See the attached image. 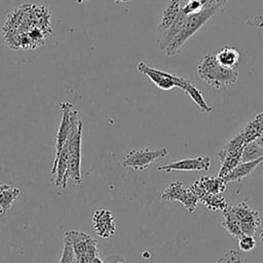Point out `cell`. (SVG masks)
<instances>
[{"label":"cell","mask_w":263,"mask_h":263,"mask_svg":"<svg viewBox=\"0 0 263 263\" xmlns=\"http://www.w3.org/2000/svg\"><path fill=\"white\" fill-rule=\"evenodd\" d=\"M229 0H218L217 2L204 6L199 12L187 15L185 24L181 30V32L174 38V40L168 44V46L165 48L164 52L168 57H173L180 48L185 44V42L193 36L199 29L203 27V25L218 11L220 10L224 5L228 3Z\"/></svg>","instance_id":"cell-1"},{"label":"cell","mask_w":263,"mask_h":263,"mask_svg":"<svg viewBox=\"0 0 263 263\" xmlns=\"http://www.w3.org/2000/svg\"><path fill=\"white\" fill-rule=\"evenodd\" d=\"M197 74L201 81L214 89H221L235 83L238 73L233 68H226L219 64L216 54L206 53L197 67Z\"/></svg>","instance_id":"cell-2"},{"label":"cell","mask_w":263,"mask_h":263,"mask_svg":"<svg viewBox=\"0 0 263 263\" xmlns=\"http://www.w3.org/2000/svg\"><path fill=\"white\" fill-rule=\"evenodd\" d=\"M70 135L69 141V163L65 181L71 179L75 185L81 183V136H82V121L78 117L76 110L71 111L70 114Z\"/></svg>","instance_id":"cell-3"},{"label":"cell","mask_w":263,"mask_h":263,"mask_svg":"<svg viewBox=\"0 0 263 263\" xmlns=\"http://www.w3.org/2000/svg\"><path fill=\"white\" fill-rule=\"evenodd\" d=\"M246 145L247 144L245 143L243 139L239 134H237L232 140H230V142H228L218 151V156L221 162L218 177H225L238 163H240L241 153Z\"/></svg>","instance_id":"cell-4"},{"label":"cell","mask_w":263,"mask_h":263,"mask_svg":"<svg viewBox=\"0 0 263 263\" xmlns=\"http://www.w3.org/2000/svg\"><path fill=\"white\" fill-rule=\"evenodd\" d=\"M168 153L170 150L167 148H161L153 151L149 149H134L123 156L121 164L124 167H130L135 171H145L156 159L164 157Z\"/></svg>","instance_id":"cell-5"},{"label":"cell","mask_w":263,"mask_h":263,"mask_svg":"<svg viewBox=\"0 0 263 263\" xmlns=\"http://www.w3.org/2000/svg\"><path fill=\"white\" fill-rule=\"evenodd\" d=\"M231 212L237 219L240 230L245 235H254L261 229V217L257 210L241 201L236 205H229Z\"/></svg>","instance_id":"cell-6"},{"label":"cell","mask_w":263,"mask_h":263,"mask_svg":"<svg viewBox=\"0 0 263 263\" xmlns=\"http://www.w3.org/2000/svg\"><path fill=\"white\" fill-rule=\"evenodd\" d=\"M160 198L167 201L180 202L189 214L195 211L198 202V198L193 190L190 187L186 188L180 181L172 182L160 194Z\"/></svg>","instance_id":"cell-7"},{"label":"cell","mask_w":263,"mask_h":263,"mask_svg":"<svg viewBox=\"0 0 263 263\" xmlns=\"http://www.w3.org/2000/svg\"><path fill=\"white\" fill-rule=\"evenodd\" d=\"M137 70L148 76L150 78V80L160 89L163 90H168L172 89L173 87H179L182 88V86L184 85V83L186 82V78L180 75H176V74H172L162 70H158L152 67H149L148 65H146L144 62H140L137 65Z\"/></svg>","instance_id":"cell-8"},{"label":"cell","mask_w":263,"mask_h":263,"mask_svg":"<svg viewBox=\"0 0 263 263\" xmlns=\"http://www.w3.org/2000/svg\"><path fill=\"white\" fill-rule=\"evenodd\" d=\"M65 234L69 237L71 241L75 257L86 254L98 256L97 240L90 235L76 230H68Z\"/></svg>","instance_id":"cell-9"},{"label":"cell","mask_w":263,"mask_h":263,"mask_svg":"<svg viewBox=\"0 0 263 263\" xmlns=\"http://www.w3.org/2000/svg\"><path fill=\"white\" fill-rule=\"evenodd\" d=\"M211 167V159L205 156H198L194 158H185L181 160H177L161 166H158V171H163L165 173H171L172 171H184V172H192V171H200L208 172Z\"/></svg>","instance_id":"cell-10"},{"label":"cell","mask_w":263,"mask_h":263,"mask_svg":"<svg viewBox=\"0 0 263 263\" xmlns=\"http://www.w3.org/2000/svg\"><path fill=\"white\" fill-rule=\"evenodd\" d=\"M96 234L102 238H109L115 233V223L112 211L100 209L93 213L91 219Z\"/></svg>","instance_id":"cell-11"},{"label":"cell","mask_w":263,"mask_h":263,"mask_svg":"<svg viewBox=\"0 0 263 263\" xmlns=\"http://www.w3.org/2000/svg\"><path fill=\"white\" fill-rule=\"evenodd\" d=\"M60 107L62 109V119L57 133V138H55V154H54L53 162L58 159L61 153V150L66 144L68 137L70 135V124H71L70 114H71L72 105L69 102H61Z\"/></svg>","instance_id":"cell-12"},{"label":"cell","mask_w":263,"mask_h":263,"mask_svg":"<svg viewBox=\"0 0 263 263\" xmlns=\"http://www.w3.org/2000/svg\"><path fill=\"white\" fill-rule=\"evenodd\" d=\"M190 188L196 194L198 201L204 204L211 211H223L228 205L222 194L216 195L208 193L193 184L190 186Z\"/></svg>","instance_id":"cell-13"},{"label":"cell","mask_w":263,"mask_h":263,"mask_svg":"<svg viewBox=\"0 0 263 263\" xmlns=\"http://www.w3.org/2000/svg\"><path fill=\"white\" fill-rule=\"evenodd\" d=\"M182 0H168L165 7L161 11V16L159 24L157 25V30L165 31L167 30L173 23L178 17L181 12Z\"/></svg>","instance_id":"cell-14"},{"label":"cell","mask_w":263,"mask_h":263,"mask_svg":"<svg viewBox=\"0 0 263 263\" xmlns=\"http://www.w3.org/2000/svg\"><path fill=\"white\" fill-rule=\"evenodd\" d=\"M261 162H263V158H259L248 162H240L222 179L226 182V184L231 182H240L243 178L252 174Z\"/></svg>","instance_id":"cell-15"},{"label":"cell","mask_w":263,"mask_h":263,"mask_svg":"<svg viewBox=\"0 0 263 263\" xmlns=\"http://www.w3.org/2000/svg\"><path fill=\"white\" fill-rule=\"evenodd\" d=\"M263 133V111L255 115L240 130L239 135L246 144L256 141Z\"/></svg>","instance_id":"cell-16"},{"label":"cell","mask_w":263,"mask_h":263,"mask_svg":"<svg viewBox=\"0 0 263 263\" xmlns=\"http://www.w3.org/2000/svg\"><path fill=\"white\" fill-rule=\"evenodd\" d=\"M193 185L197 186L198 188L202 189L203 191L211 193V194H216L220 195L222 194L225 189H226V182L220 178V177H209V176H203L200 177L198 180H196Z\"/></svg>","instance_id":"cell-17"},{"label":"cell","mask_w":263,"mask_h":263,"mask_svg":"<svg viewBox=\"0 0 263 263\" xmlns=\"http://www.w3.org/2000/svg\"><path fill=\"white\" fill-rule=\"evenodd\" d=\"M187 15L180 12L176 21L173 23V25L165 31H163L162 36L157 40L158 47L161 50H165V48L168 46V44L174 40V38L181 32Z\"/></svg>","instance_id":"cell-18"},{"label":"cell","mask_w":263,"mask_h":263,"mask_svg":"<svg viewBox=\"0 0 263 263\" xmlns=\"http://www.w3.org/2000/svg\"><path fill=\"white\" fill-rule=\"evenodd\" d=\"M222 226L226 230V232L231 235L232 237L238 239L240 236H242V232L240 230L239 223L233 213L230 210V206L227 205L222 211Z\"/></svg>","instance_id":"cell-19"},{"label":"cell","mask_w":263,"mask_h":263,"mask_svg":"<svg viewBox=\"0 0 263 263\" xmlns=\"http://www.w3.org/2000/svg\"><path fill=\"white\" fill-rule=\"evenodd\" d=\"M181 89L186 95H188L190 97V99L200 108L201 111L206 112V113H211L212 112V107H210L208 105V103L205 102V100L202 97L201 91L190 80L187 79Z\"/></svg>","instance_id":"cell-20"},{"label":"cell","mask_w":263,"mask_h":263,"mask_svg":"<svg viewBox=\"0 0 263 263\" xmlns=\"http://www.w3.org/2000/svg\"><path fill=\"white\" fill-rule=\"evenodd\" d=\"M239 52L236 48L233 46L226 45L224 46L218 53L216 54V58L220 65L226 68H233L237 65L239 61Z\"/></svg>","instance_id":"cell-21"},{"label":"cell","mask_w":263,"mask_h":263,"mask_svg":"<svg viewBox=\"0 0 263 263\" xmlns=\"http://www.w3.org/2000/svg\"><path fill=\"white\" fill-rule=\"evenodd\" d=\"M259 158H263V149L257 144L256 141L247 144L242 150L240 162L253 161Z\"/></svg>","instance_id":"cell-22"},{"label":"cell","mask_w":263,"mask_h":263,"mask_svg":"<svg viewBox=\"0 0 263 263\" xmlns=\"http://www.w3.org/2000/svg\"><path fill=\"white\" fill-rule=\"evenodd\" d=\"M20 193L21 190L18 188L12 187L0 192V206L2 208L4 214L10 209V206L12 205V203L14 202Z\"/></svg>","instance_id":"cell-23"},{"label":"cell","mask_w":263,"mask_h":263,"mask_svg":"<svg viewBox=\"0 0 263 263\" xmlns=\"http://www.w3.org/2000/svg\"><path fill=\"white\" fill-rule=\"evenodd\" d=\"M183 4L181 5V12L185 15H191L199 12L204 6L199 0H182Z\"/></svg>","instance_id":"cell-24"},{"label":"cell","mask_w":263,"mask_h":263,"mask_svg":"<svg viewBox=\"0 0 263 263\" xmlns=\"http://www.w3.org/2000/svg\"><path fill=\"white\" fill-rule=\"evenodd\" d=\"M74 262H75V255L73 252V248H72L69 237L65 234L63 253H62L59 263H74Z\"/></svg>","instance_id":"cell-25"},{"label":"cell","mask_w":263,"mask_h":263,"mask_svg":"<svg viewBox=\"0 0 263 263\" xmlns=\"http://www.w3.org/2000/svg\"><path fill=\"white\" fill-rule=\"evenodd\" d=\"M237 240H238V247H239L240 251L245 252V253L251 252L252 250L255 249V247L257 245V241H256V238L254 235H245L243 234Z\"/></svg>","instance_id":"cell-26"},{"label":"cell","mask_w":263,"mask_h":263,"mask_svg":"<svg viewBox=\"0 0 263 263\" xmlns=\"http://www.w3.org/2000/svg\"><path fill=\"white\" fill-rule=\"evenodd\" d=\"M237 251L229 250L220 257H218L214 263H237Z\"/></svg>","instance_id":"cell-27"},{"label":"cell","mask_w":263,"mask_h":263,"mask_svg":"<svg viewBox=\"0 0 263 263\" xmlns=\"http://www.w3.org/2000/svg\"><path fill=\"white\" fill-rule=\"evenodd\" d=\"M105 263H126V262L118 256H110L106 259Z\"/></svg>","instance_id":"cell-28"},{"label":"cell","mask_w":263,"mask_h":263,"mask_svg":"<svg viewBox=\"0 0 263 263\" xmlns=\"http://www.w3.org/2000/svg\"><path fill=\"white\" fill-rule=\"evenodd\" d=\"M237 263H247V260L245 258V256L238 252V255H237Z\"/></svg>","instance_id":"cell-29"},{"label":"cell","mask_w":263,"mask_h":263,"mask_svg":"<svg viewBox=\"0 0 263 263\" xmlns=\"http://www.w3.org/2000/svg\"><path fill=\"white\" fill-rule=\"evenodd\" d=\"M199 1L201 2V4L203 6H208V5H211V4L215 3V2H217L218 0H199Z\"/></svg>","instance_id":"cell-30"},{"label":"cell","mask_w":263,"mask_h":263,"mask_svg":"<svg viewBox=\"0 0 263 263\" xmlns=\"http://www.w3.org/2000/svg\"><path fill=\"white\" fill-rule=\"evenodd\" d=\"M256 142H257V144L263 149V133L257 138V140H256Z\"/></svg>","instance_id":"cell-31"},{"label":"cell","mask_w":263,"mask_h":263,"mask_svg":"<svg viewBox=\"0 0 263 263\" xmlns=\"http://www.w3.org/2000/svg\"><path fill=\"white\" fill-rule=\"evenodd\" d=\"M91 263H105L99 256H97V257H95L93 258V260H92V262Z\"/></svg>","instance_id":"cell-32"},{"label":"cell","mask_w":263,"mask_h":263,"mask_svg":"<svg viewBox=\"0 0 263 263\" xmlns=\"http://www.w3.org/2000/svg\"><path fill=\"white\" fill-rule=\"evenodd\" d=\"M8 188H10V186H9V185H6V184H0V192H2L3 190H6V189H8Z\"/></svg>","instance_id":"cell-33"},{"label":"cell","mask_w":263,"mask_h":263,"mask_svg":"<svg viewBox=\"0 0 263 263\" xmlns=\"http://www.w3.org/2000/svg\"><path fill=\"white\" fill-rule=\"evenodd\" d=\"M259 240H260V243H263V229H260V233H259Z\"/></svg>","instance_id":"cell-34"},{"label":"cell","mask_w":263,"mask_h":263,"mask_svg":"<svg viewBox=\"0 0 263 263\" xmlns=\"http://www.w3.org/2000/svg\"><path fill=\"white\" fill-rule=\"evenodd\" d=\"M127 1H129V0H116L115 2H116L117 4H120V3H124V2H127Z\"/></svg>","instance_id":"cell-35"},{"label":"cell","mask_w":263,"mask_h":263,"mask_svg":"<svg viewBox=\"0 0 263 263\" xmlns=\"http://www.w3.org/2000/svg\"><path fill=\"white\" fill-rule=\"evenodd\" d=\"M87 1H89V0H76V2H77V3H79V4L84 3V2H87Z\"/></svg>","instance_id":"cell-36"},{"label":"cell","mask_w":263,"mask_h":263,"mask_svg":"<svg viewBox=\"0 0 263 263\" xmlns=\"http://www.w3.org/2000/svg\"><path fill=\"white\" fill-rule=\"evenodd\" d=\"M2 214H4V213H3V210H2V208L0 206V215H2Z\"/></svg>","instance_id":"cell-37"},{"label":"cell","mask_w":263,"mask_h":263,"mask_svg":"<svg viewBox=\"0 0 263 263\" xmlns=\"http://www.w3.org/2000/svg\"><path fill=\"white\" fill-rule=\"evenodd\" d=\"M113 1H116V0H113Z\"/></svg>","instance_id":"cell-38"}]
</instances>
